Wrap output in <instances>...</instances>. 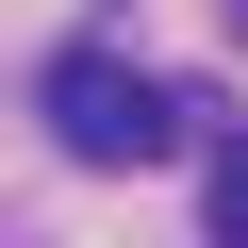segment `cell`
Wrapping results in <instances>:
<instances>
[{"label": "cell", "mask_w": 248, "mask_h": 248, "mask_svg": "<svg viewBox=\"0 0 248 248\" xmlns=\"http://www.w3.org/2000/svg\"><path fill=\"white\" fill-rule=\"evenodd\" d=\"M50 133H66L83 166H166L199 116H182V83H149V66H116V50H66V66H50Z\"/></svg>", "instance_id": "6da1fadb"}, {"label": "cell", "mask_w": 248, "mask_h": 248, "mask_svg": "<svg viewBox=\"0 0 248 248\" xmlns=\"http://www.w3.org/2000/svg\"><path fill=\"white\" fill-rule=\"evenodd\" d=\"M199 232L248 248V133H199Z\"/></svg>", "instance_id": "7a4b0ae2"}]
</instances>
